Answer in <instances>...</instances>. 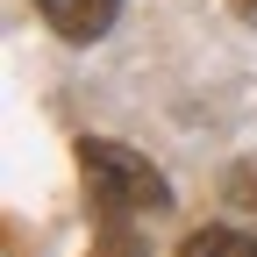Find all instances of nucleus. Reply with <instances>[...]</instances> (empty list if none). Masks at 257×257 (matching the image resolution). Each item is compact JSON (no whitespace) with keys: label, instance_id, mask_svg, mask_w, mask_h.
I'll return each mask as SVG.
<instances>
[{"label":"nucleus","instance_id":"5","mask_svg":"<svg viewBox=\"0 0 257 257\" xmlns=\"http://www.w3.org/2000/svg\"><path fill=\"white\" fill-rule=\"evenodd\" d=\"M229 207H257V157H243L229 172Z\"/></svg>","mask_w":257,"mask_h":257},{"label":"nucleus","instance_id":"1","mask_svg":"<svg viewBox=\"0 0 257 257\" xmlns=\"http://www.w3.org/2000/svg\"><path fill=\"white\" fill-rule=\"evenodd\" d=\"M79 179H86V193H93V207H100V221L172 214L165 172H157L150 157H136L128 143H114V136H86V143H79Z\"/></svg>","mask_w":257,"mask_h":257},{"label":"nucleus","instance_id":"2","mask_svg":"<svg viewBox=\"0 0 257 257\" xmlns=\"http://www.w3.org/2000/svg\"><path fill=\"white\" fill-rule=\"evenodd\" d=\"M36 15L57 29L64 43H93V36H107V29H114L121 0H36Z\"/></svg>","mask_w":257,"mask_h":257},{"label":"nucleus","instance_id":"6","mask_svg":"<svg viewBox=\"0 0 257 257\" xmlns=\"http://www.w3.org/2000/svg\"><path fill=\"white\" fill-rule=\"evenodd\" d=\"M229 8H236V15H243V22H257V0H229Z\"/></svg>","mask_w":257,"mask_h":257},{"label":"nucleus","instance_id":"4","mask_svg":"<svg viewBox=\"0 0 257 257\" xmlns=\"http://www.w3.org/2000/svg\"><path fill=\"white\" fill-rule=\"evenodd\" d=\"M93 257H143V236L128 229V221H100V243H93Z\"/></svg>","mask_w":257,"mask_h":257},{"label":"nucleus","instance_id":"3","mask_svg":"<svg viewBox=\"0 0 257 257\" xmlns=\"http://www.w3.org/2000/svg\"><path fill=\"white\" fill-rule=\"evenodd\" d=\"M179 257H257V236L250 229H229V221H214V229H193L179 243Z\"/></svg>","mask_w":257,"mask_h":257}]
</instances>
